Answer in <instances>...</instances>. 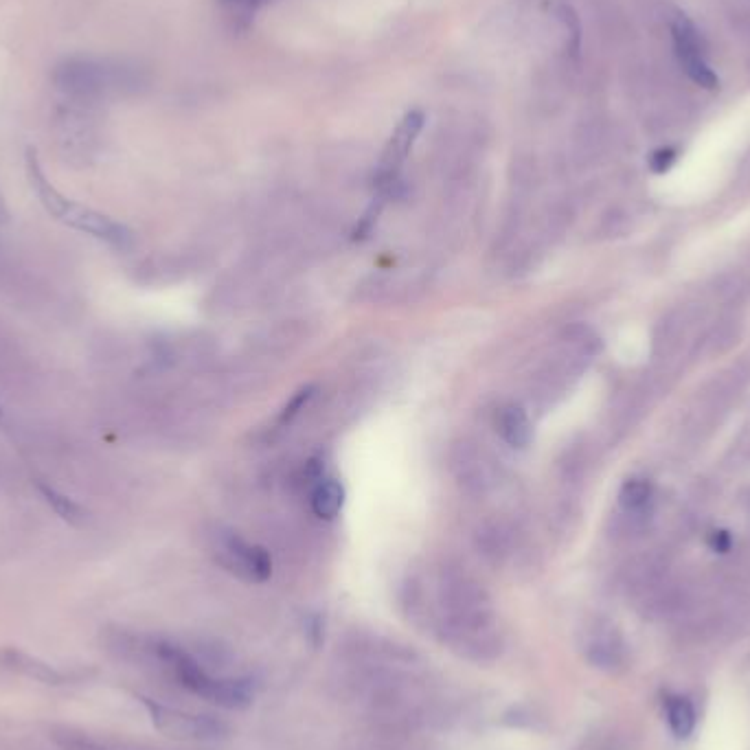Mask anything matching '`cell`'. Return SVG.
I'll use <instances>...</instances> for the list:
<instances>
[{"mask_svg":"<svg viewBox=\"0 0 750 750\" xmlns=\"http://www.w3.org/2000/svg\"><path fill=\"white\" fill-rule=\"evenodd\" d=\"M435 621L443 641L470 661H490L500 650L490 597L461 571L448 568L441 573Z\"/></svg>","mask_w":750,"mask_h":750,"instance_id":"cell-1","label":"cell"},{"mask_svg":"<svg viewBox=\"0 0 750 750\" xmlns=\"http://www.w3.org/2000/svg\"><path fill=\"white\" fill-rule=\"evenodd\" d=\"M119 650L128 656L136 654L147 661L156 663L163 672L176 680V683L187 689L193 696L207 700L211 704H218L222 709L240 711L253 704L255 687L250 680L244 678H224L215 676L209 669H204L196 656H191L185 647H180L172 641L161 639H147L141 641L136 636L119 641Z\"/></svg>","mask_w":750,"mask_h":750,"instance_id":"cell-2","label":"cell"},{"mask_svg":"<svg viewBox=\"0 0 750 750\" xmlns=\"http://www.w3.org/2000/svg\"><path fill=\"white\" fill-rule=\"evenodd\" d=\"M25 167H27V178H29L31 189L36 191L40 204L47 209L49 215H53L55 220H60L62 224L71 226V229L75 231L93 235L97 237V240L115 248H121V250L130 248L134 244V235L128 226L108 218V215L104 213L86 207V204H79L71 198H66L64 193L55 189L49 183L47 174H44L36 150H31V147L25 156Z\"/></svg>","mask_w":750,"mask_h":750,"instance_id":"cell-3","label":"cell"},{"mask_svg":"<svg viewBox=\"0 0 750 750\" xmlns=\"http://www.w3.org/2000/svg\"><path fill=\"white\" fill-rule=\"evenodd\" d=\"M213 553L226 571L246 582H266L272 575V560L266 549L244 540L233 531H218L213 536Z\"/></svg>","mask_w":750,"mask_h":750,"instance_id":"cell-4","label":"cell"},{"mask_svg":"<svg viewBox=\"0 0 750 750\" xmlns=\"http://www.w3.org/2000/svg\"><path fill=\"white\" fill-rule=\"evenodd\" d=\"M147 713L154 722L158 731H163L169 737H178V740H218L226 733V724L211 718V715H200V713H189L165 707L158 704L152 698H141Z\"/></svg>","mask_w":750,"mask_h":750,"instance_id":"cell-5","label":"cell"},{"mask_svg":"<svg viewBox=\"0 0 750 750\" xmlns=\"http://www.w3.org/2000/svg\"><path fill=\"white\" fill-rule=\"evenodd\" d=\"M424 121L426 117L422 110H411V112H406L400 123H397V128L393 130L389 143H386L384 147L378 169H375V185H378L382 193L391 191L393 185L397 183V178H400L406 158L408 154H411L417 136L424 130Z\"/></svg>","mask_w":750,"mask_h":750,"instance_id":"cell-6","label":"cell"},{"mask_svg":"<svg viewBox=\"0 0 750 750\" xmlns=\"http://www.w3.org/2000/svg\"><path fill=\"white\" fill-rule=\"evenodd\" d=\"M672 40H674V51L676 58L683 66V71L702 88H715L718 86V75L713 73L707 58H704V47L698 36V29L693 27V22L687 18H676L672 25Z\"/></svg>","mask_w":750,"mask_h":750,"instance_id":"cell-7","label":"cell"},{"mask_svg":"<svg viewBox=\"0 0 750 750\" xmlns=\"http://www.w3.org/2000/svg\"><path fill=\"white\" fill-rule=\"evenodd\" d=\"M584 652L590 663L599 669H606V672H617V669L625 665V658H628L623 636L615 625L606 621H599L588 630Z\"/></svg>","mask_w":750,"mask_h":750,"instance_id":"cell-8","label":"cell"},{"mask_svg":"<svg viewBox=\"0 0 750 750\" xmlns=\"http://www.w3.org/2000/svg\"><path fill=\"white\" fill-rule=\"evenodd\" d=\"M0 667L7 669L11 674L38 680L42 685L58 687L71 683V674L68 672H62V669L53 667L51 663L42 661L38 656L16 650V647H5V650H0Z\"/></svg>","mask_w":750,"mask_h":750,"instance_id":"cell-9","label":"cell"},{"mask_svg":"<svg viewBox=\"0 0 750 750\" xmlns=\"http://www.w3.org/2000/svg\"><path fill=\"white\" fill-rule=\"evenodd\" d=\"M496 430L507 446L525 450L533 439V426L527 411L518 404H505L496 413Z\"/></svg>","mask_w":750,"mask_h":750,"instance_id":"cell-10","label":"cell"},{"mask_svg":"<svg viewBox=\"0 0 750 750\" xmlns=\"http://www.w3.org/2000/svg\"><path fill=\"white\" fill-rule=\"evenodd\" d=\"M310 505L318 518L334 520L345 505V487L334 479L318 481L312 490Z\"/></svg>","mask_w":750,"mask_h":750,"instance_id":"cell-11","label":"cell"},{"mask_svg":"<svg viewBox=\"0 0 750 750\" xmlns=\"http://www.w3.org/2000/svg\"><path fill=\"white\" fill-rule=\"evenodd\" d=\"M667 720L672 731L680 740H687V737L696 729V709L693 704L683 698V696H674L667 700Z\"/></svg>","mask_w":750,"mask_h":750,"instance_id":"cell-12","label":"cell"},{"mask_svg":"<svg viewBox=\"0 0 750 750\" xmlns=\"http://www.w3.org/2000/svg\"><path fill=\"white\" fill-rule=\"evenodd\" d=\"M36 487H38V492L42 494V498L47 500V503L53 507L55 514H58L62 520L73 522V525H77V522H82L84 511H82V507H79V505L75 503L73 498H68V496L62 494L60 490H55V487L49 485V483L38 481Z\"/></svg>","mask_w":750,"mask_h":750,"instance_id":"cell-13","label":"cell"},{"mask_svg":"<svg viewBox=\"0 0 750 750\" xmlns=\"http://www.w3.org/2000/svg\"><path fill=\"white\" fill-rule=\"evenodd\" d=\"M652 503V485L643 479L623 483L619 492V505L623 511H647Z\"/></svg>","mask_w":750,"mask_h":750,"instance_id":"cell-14","label":"cell"},{"mask_svg":"<svg viewBox=\"0 0 750 750\" xmlns=\"http://www.w3.org/2000/svg\"><path fill=\"white\" fill-rule=\"evenodd\" d=\"M685 321L683 318H676V314L667 316L665 321L658 325V332H656V351L661 356H667V354H674V351L678 349L680 340H683V334H685Z\"/></svg>","mask_w":750,"mask_h":750,"instance_id":"cell-15","label":"cell"},{"mask_svg":"<svg viewBox=\"0 0 750 750\" xmlns=\"http://www.w3.org/2000/svg\"><path fill=\"white\" fill-rule=\"evenodd\" d=\"M270 0H222L224 9L235 22H248L259 9H264Z\"/></svg>","mask_w":750,"mask_h":750,"instance_id":"cell-16","label":"cell"},{"mask_svg":"<svg viewBox=\"0 0 750 750\" xmlns=\"http://www.w3.org/2000/svg\"><path fill=\"white\" fill-rule=\"evenodd\" d=\"M314 397V386H305V389H301L297 395L292 397L290 404L283 406V411L279 415V424H290L294 417H297L305 406H308V402Z\"/></svg>","mask_w":750,"mask_h":750,"instance_id":"cell-17","label":"cell"},{"mask_svg":"<svg viewBox=\"0 0 750 750\" xmlns=\"http://www.w3.org/2000/svg\"><path fill=\"white\" fill-rule=\"evenodd\" d=\"M58 744L64 750H108L104 746H99L97 742H90L84 735H71V733L58 735Z\"/></svg>","mask_w":750,"mask_h":750,"instance_id":"cell-18","label":"cell"},{"mask_svg":"<svg viewBox=\"0 0 750 750\" xmlns=\"http://www.w3.org/2000/svg\"><path fill=\"white\" fill-rule=\"evenodd\" d=\"M733 343H737V332L733 325H722L718 332L713 334V338L709 340V345L713 347V351H726Z\"/></svg>","mask_w":750,"mask_h":750,"instance_id":"cell-19","label":"cell"},{"mask_svg":"<svg viewBox=\"0 0 750 750\" xmlns=\"http://www.w3.org/2000/svg\"><path fill=\"white\" fill-rule=\"evenodd\" d=\"M674 161H676V150H674V147H663V150L654 152L650 165H652L654 172H665V169H669V167L674 165Z\"/></svg>","mask_w":750,"mask_h":750,"instance_id":"cell-20","label":"cell"},{"mask_svg":"<svg viewBox=\"0 0 750 750\" xmlns=\"http://www.w3.org/2000/svg\"><path fill=\"white\" fill-rule=\"evenodd\" d=\"M711 547H713L715 551H720V553L729 551V549H731V538H729V533H726V531H715L713 536H711Z\"/></svg>","mask_w":750,"mask_h":750,"instance_id":"cell-21","label":"cell"},{"mask_svg":"<svg viewBox=\"0 0 750 750\" xmlns=\"http://www.w3.org/2000/svg\"><path fill=\"white\" fill-rule=\"evenodd\" d=\"M746 509L750 511V492H748V498H746Z\"/></svg>","mask_w":750,"mask_h":750,"instance_id":"cell-22","label":"cell"},{"mask_svg":"<svg viewBox=\"0 0 750 750\" xmlns=\"http://www.w3.org/2000/svg\"><path fill=\"white\" fill-rule=\"evenodd\" d=\"M0 419H3V408H0Z\"/></svg>","mask_w":750,"mask_h":750,"instance_id":"cell-23","label":"cell"}]
</instances>
